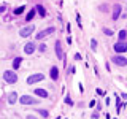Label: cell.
Returning <instances> with one entry per match:
<instances>
[{"label": "cell", "instance_id": "cell-1", "mask_svg": "<svg viewBox=\"0 0 127 119\" xmlns=\"http://www.w3.org/2000/svg\"><path fill=\"white\" fill-rule=\"evenodd\" d=\"M3 79H5L8 84H14V83H18V75L13 70H5L3 71Z\"/></svg>", "mask_w": 127, "mask_h": 119}, {"label": "cell", "instance_id": "cell-2", "mask_svg": "<svg viewBox=\"0 0 127 119\" xmlns=\"http://www.w3.org/2000/svg\"><path fill=\"white\" fill-rule=\"evenodd\" d=\"M54 32H56V27H53V26H51V27H46L45 30H41V32H38V33H37V40H43V38L49 37L51 33H54Z\"/></svg>", "mask_w": 127, "mask_h": 119}, {"label": "cell", "instance_id": "cell-3", "mask_svg": "<svg viewBox=\"0 0 127 119\" xmlns=\"http://www.w3.org/2000/svg\"><path fill=\"white\" fill-rule=\"evenodd\" d=\"M111 62L118 67H126L127 65V57H124V56H114V57H111Z\"/></svg>", "mask_w": 127, "mask_h": 119}, {"label": "cell", "instance_id": "cell-4", "mask_svg": "<svg viewBox=\"0 0 127 119\" xmlns=\"http://www.w3.org/2000/svg\"><path fill=\"white\" fill-rule=\"evenodd\" d=\"M19 102L22 103V105H38V100L33 97H30V95H22L21 98H19Z\"/></svg>", "mask_w": 127, "mask_h": 119}, {"label": "cell", "instance_id": "cell-5", "mask_svg": "<svg viewBox=\"0 0 127 119\" xmlns=\"http://www.w3.org/2000/svg\"><path fill=\"white\" fill-rule=\"evenodd\" d=\"M43 73H35V75H30L29 78H27V84H35V83H38V81H43Z\"/></svg>", "mask_w": 127, "mask_h": 119}, {"label": "cell", "instance_id": "cell-6", "mask_svg": "<svg viewBox=\"0 0 127 119\" xmlns=\"http://www.w3.org/2000/svg\"><path fill=\"white\" fill-rule=\"evenodd\" d=\"M54 48H56V54H57V59H59V60H64V51H62V43L61 41H59V40H57V41H56L54 43Z\"/></svg>", "mask_w": 127, "mask_h": 119}, {"label": "cell", "instance_id": "cell-7", "mask_svg": "<svg viewBox=\"0 0 127 119\" xmlns=\"http://www.w3.org/2000/svg\"><path fill=\"white\" fill-rule=\"evenodd\" d=\"M127 51V43H124V41H118L116 45H114V53H126Z\"/></svg>", "mask_w": 127, "mask_h": 119}, {"label": "cell", "instance_id": "cell-8", "mask_svg": "<svg viewBox=\"0 0 127 119\" xmlns=\"http://www.w3.org/2000/svg\"><path fill=\"white\" fill-rule=\"evenodd\" d=\"M35 30L33 26H27V27H22L21 30H19V35L21 37H29V35H32V32Z\"/></svg>", "mask_w": 127, "mask_h": 119}, {"label": "cell", "instance_id": "cell-9", "mask_svg": "<svg viewBox=\"0 0 127 119\" xmlns=\"http://www.w3.org/2000/svg\"><path fill=\"white\" fill-rule=\"evenodd\" d=\"M35 95H38L40 98H48L49 97V95H48V90L41 89V87H37V89H35Z\"/></svg>", "mask_w": 127, "mask_h": 119}, {"label": "cell", "instance_id": "cell-10", "mask_svg": "<svg viewBox=\"0 0 127 119\" xmlns=\"http://www.w3.org/2000/svg\"><path fill=\"white\" fill-rule=\"evenodd\" d=\"M49 76H51V79L57 81V78H59V68H57V67H51V70H49Z\"/></svg>", "mask_w": 127, "mask_h": 119}, {"label": "cell", "instance_id": "cell-11", "mask_svg": "<svg viewBox=\"0 0 127 119\" xmlns=\"http://www.w3.org/2000/svg\"><path fill=\"white\" fill-rule=\"evenodd\" d=\"M35 48H37L35 43H27V45L24 46V53H26V54H32L35 51Z\"/></svg>", "mask_w": 127, "mask_h": 119}, {"label": "cell", "instance_id": "cell-12", "mask_svg": "<svg viewBox=\"0 0 127 119\" xmlns=\"http://www.w3.org/2000/svg\"><path fill=\"white\" fill-rule=\"evenodd\" d=\"M119 16H121V5H114V8H113V21L119 19Z\"/></svg>", "mask_w": 127, "mask_h": 119}, {"label": "cell", "instance_id": "cell-13", "mask_svg": "<svg viewBox=\"0 0 127 119\" xmlns=\"http://www.w3.org/2000/svg\"><path fill=\"white\" fill-rule=\"evenodd\" d=\"M16 100H18V94L16 92H11L10 95H8V103H10V105H14Z\"/></svg>", "mask_w": 127, "mask_h": 119}, {"label": "cell", "instance_id": "cell-14", "mask_svg": "<svg viewBox=\"0 0 127 119\" xmlns=\"http://www.w3.org/2000/svg\"><path fill=\"white\" fill-rule=\"evenodd\" d=\"M21 62H22V57H14V60H13V71L19 68V65H21Z\"/></svg>", "mask_w": 127, "mask_h": 119}, {"label": "cell", "instance_id": "cell-15", "mask_svg": "<svg viewBox=\"0 0 127 119\" xmlns=\"http://www.w3.org/2000/svg\"><path fill=\"white\" fill-rule=\"evenodd\" d=\"M35 10L38 11V14L41 16V18H45V16H46V10H45V6H43V5H38L37 8H35Z\"/></svg>", "mask_w": 127, "mask_h": 119}, {"label": "cell", "instance_id": "cell-16", "mask_svg": "<svg viewBox=\"0 0 127 119\" xmlns=\"http://www.w3.org/2000/svg\"><path fill=\"white\" fill-rule=\"evenodd\" d=\"M118 37H119V41H124V40L127 38V30H124V29L119 30V35H118Z\"/></svg>", "mask_w": 127, "mask_h": 119}, {"label": "cell", "instance_id": "cell-17", "mask_svg": "<svg viewBox=\"0 0 127 119\" xmlns=\"http://www.w3.org/2000/svg\"><path fill=\"white\" fill-rule=\"evenodd\" d=\"M35 13H37V10H30L29 13H27V16H26V21H32V19L35 18Z\"/></svg>", "mask_w": 127, "mask_h": 119}, {"label": "cell", "instance_id": "cell-18", "mask_svg": "<svg viewBox=\"0 0 127 119\" xmlns=\"http://www.w3.org/2000/svg\"><path fill=\"white\" fill-rule=\"evenodd\" d=\"M24 10H26V6H19V8H16V10H14V14H16V16L21 14V13H24Z\"/></svg>", "mask_w": 127, "mask_h": 119}, {"label": "cell", "instance_id": "cell-19", "mask_svg": "<svg viewBox=\"0 0 127 119\" xmlns=\"http://www.w3.org/2000/svg\"><path fill=\"white\" fill-rule=\"evenodd\" d=\"M91 48H92V51H97V40H91Z\"/></svg>", "mask_w": 127, "mask_h": 119}, {"label": "cell", "instance_id": "cell-20", "mask_svg": "<svg viewBox=\"0 0 127 119\" xmlns=\"http://www.w3.org/2000/svg\"><path fill=\"white\" fill-rule=\"evenodd\" d=\"M103 33H105V35H108V37H111V35H113V30L108 29V27H105V29H103Z\"/></svg>", "mask_w": 127, "mask_h": 119}, {"label": "cell", "instance_id": "cell-21", "mask_svg": "<svg viewBox=\"0 0 127 119\" xmlns=\"http://www.w3.org/2000/svg\"><path fill=\"white\" fill-rule=\"evenodd\" d=\"M116 106H118V111L122 110V103H121V100H119V97H116Z\"/></svg>", "mask_w": 127, "mask_h": 119}, {"label": "cell", "instance_id": "cell-22", "mask_svg": "<svg viewBox=\"0 0 127 119\" xmlns=\"http://www.w3.org/2000/svg\"><path fill=\"white\" fill-rule=\"evenodd\" d=\"M38 113L41 114L43 118H48V111H46V110H38Z\"/></svg>", "mask_w": 127, "mask_h": 119}, {"label": "cell", "instance_id": "cell-23", "mask_svg": "<svg viewBox=\"0 0 127 119\" xmlns=\"http://www.w3.org/2000/svg\"><path fill=\"white\" fill-rule=\"evenodd\" d=\"M65 103H67V105H71L73 102H71V98H70V97H65Z\"/></svg>", "mask_w": 127, "mask_h": 119}, {"label": "cell", "instance_id": "cell-24", "mask_svg": "<svg viewBox=\"0 0 127 119\" xmlns=\"http://www.w3.org/2000/svg\"><path fill=\"white\" fill-rule=\"evenodd\" d=\"M75 59H76V60H81V54H79V53H76V54H75Z\"/></svg>", "mask_w": 127, "mask_h": 119}, {"label": "cell", "instance_id": "cell-25", "mask_svg": "<svg viewBox=\"0 0 127 119\" xmlns=\"http://www.w3.org/2000/svg\"><path fill=\"white\" fill-rule=\"evenodd\" d=\"M27 119H37V118H35L33 114H27Z\"/></svg>", "mask_w": 127, "mask_h": 119}, {"label": "cell", "instance_id": "cell-26", "mask_svg": "<svg viewBox=\"0 0 127 119\" xmlns=\"http://www.w3.org/2000/svg\"><path fill=\"white\" fill-rule=\"evenodd\" d=\"M3 11H5V6L2 5V6H0V13H3Z\"/></svg>", "mask_w": 127, "mask_h": 119}]
</instances>
